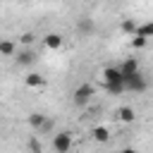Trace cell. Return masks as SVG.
<instances>
[{
    "label": "cell",
    "mask_w": 153,
    "mask_h": 153,
    "mask_svg": "<svg viewBox=\"0 0 153 153\" xmlns=\"http://www.w3.org/2000/svg\"><path fill=\"white\" fill-rule=\"evenodd\" d=\"M103 84H105V91L108 93H122V91H127V84H124V74H122V69H120V65L115 67V65H110V67H105L103 69Z\"/></svg>",
    "instance_id": "1"
},
{
    "label": "cell",
    "mask_w": 153,
    "mask_h": 153,
    "mask_svg": "<svg viewBox=\"0 0 153 153\" xmlns=\"http://www.w3.org/2000/svg\"><path fill=\"white\" fill-rule=\"evenodd\" d=\"M93 96H96V91H93L91 84H79V86L74 88V93H72V105H74V108H86Z\"/></svg>",
    "instance_id": "2"
},
{
    "label": "cell",
    "mask_w": 153,
    "mask_h": 153,
    "mask_svg": "<svg viewBox=\"0 0 153 153\" xmlns=\"http://www.w3.org/2000/svg\"><path fill=\"white\" fill-rule=\"evenodd\" d=\"M36 60H38V53H36L31 45H24V48H19V50L14 53V62H17L19 67H31Z\"/></svg>",
    "instance_id": "3"
},
{
    "label": "cell",
    "mask_w": 153,
    "mask_h": 153,
    "mask_svg": "<svg viewBox=\"0 0 153 153\" xmlns=\"http://www.w3.org/2000/svg\"><path fill=\"white\" fill-rule=\"evenodd\" d=\"M50 148L57 151V153H67L72 148V131H57V134H53Z\"/></svg>",
    "instance_id": "4"
},
{
    "label": "cell",
    "mask_w": 153,
    "mask_h": 153,
    "mask_svg": "<svg viewBox=\"0 0 153 153\" xmlns=\"http://www.w3.org/2000/svg\"><path fill=\"white\" fill-rule=\"evenodd\" d=\"M124 84H127V91H131V93H143V91L148 88V81H146V76H143L141 72L129 74V76L124 79Z\"/></svg>",
    "instance_id": "5"
},
{
    "label": "cell",
    "mask_w": 153,
    "mask_h": 153,
    "mask_svg": "<svg viewBox=\"0 0 153 153\" xmlns=\"http://www.w3.org/2000/svg\"><path fill=\"white\" fill-rule=\"evenodd\" d=\"M74 31H76L81 38L93 36V33H96V19H91V17H79V19L74 22Z\"/></svg>",
    "instance_id": "6"
},
{
    "label": "cell",
    "mask_w": 153,
    "mask_h": 153,
    "mask_svg": "<svg viewBox=\"0 0 153 153\" xmlns=\"http://www.w3.org/2000/svg\"><path fill=\"white\" fill-rule=\"evenodd\" d=\"M43 45H45L48 50H60V48L65 45V36H62V33H55V31H53V33H45V36H43Z\"/></svg>",
    "instance_id": "7"
},
{
    "label": "cell",
    "mask_w": 153,
    "mask_h": 153,
    "mask_svg": "<svg viewBox=\"0 0 153 153\" xmlns=\"http://www.w3.org/2000/svg\"><path fill=\"white\" fill-rule=\"evenodd\" d=\"M24 84H26L29 88H41V86H45V76L38 74V72H29V74L24 76Z\"/></svg>",
    "instance_id": "8"
},
{
    "label": "cell",
    "mask_w": 153,
    "mask_h": 153,
    "mask_svg": "<svg viewBox=\"0 0 153 153\" xmlns=\"http://www.w3.org/2000/svg\"><path fill=\"white\" fill-rule=\"evenodd\" d=\"M120 69H122V74H124V79H127L129 74L139 72V60H136V57H127V60L120 62Z\"/></svg>",
    "instance_id": "9"
},
{
    "label": "cell",
    "mask_w": 153,
    "mask_h": 153,
    "mask_svg": "<svg viewBox=\"0 0 153 153\" xmlns=\"http://www.w3.org/2000/svg\"><path fill=\"white\" fill-rule=\"evenodd\" d=\"M45 120H48V115H43V112H29V117H26V122H29V127L33 131H38L45 124Z\"/></svg>",
    "instance_id": "10"
},
{
    "label": "cell",
    "mask_w": 153,
    "mask_h": 153,
    "mask_svg": "<svg viewBox=\"0 0 153 153\" xmlns=\"http://www.w3.org/2000/svg\"><path fill=\"white\" fill-rule=\"evenodd\" d=\"M117 120L120 122H134L136 120V112H134V108H129V105H122V108H117Z\"/></svg>",
    "instance_id": "11"
},
{
    "label": "cell",
    "mask_w": 153,
    "mask_h": 153,
    "mask_svg": "<svg viewBox=\"0 0 153 153\" xmlns=\"http://www.w3.org/2000/svg\"><path fill=\"white\" fill-rule=\"evenodd\" d=\"M19 48L14 45V41L12 38H2V43H0V53L5 55V57H14V53H17Z\"/></svg>",
    "instance_id": "12"
},
{
    "label": "cell",
    "mask_w": 153,
    "mask_h": 153,
    "mask_svg": "<svg viewBox=\"0 0 153 153\" xmlns=\"http://www.w3.org/2000/svg\"><path fill=\"white\" fill-rule=\"evenodd\" d=\"M91 136H93V141H98V143H108V141H110V131H108V127H93Z\"/></svg>",
    "instance_id": "13"
},
{
    "label": "cell",
    "mask_w": 153,
    "mask_h": 153,
    "mask_svg": "<svg viewBox=\"0 0 153 153\" xmlns=\"http://www.w3.org/2000/svg\"><path fill=\"white\" fill-rule=\"evenodd\" d=\"M136 29H139V22H134V19H122L120 22V31L127 33V36H134Z\"/></svg>",
    "instance_id": "14"
},
{
    "label": "cell",
    "mask_w": 153,
    "mask_h": 153,
    "mask_svg": "<svg viewBox=\"0 0 153 153\" xmlns=\"http://www.w3.org/2000/svg\"><path fill=\"white\" fill-rule=\"evenodd\" d=\"M136 33L146 36V38H153V19H146V22H139V29Z\"/></svg>",
    "instance_id": "15"
},
{
    "label": "cell",
    "mask_w": 153,
    "mask_h": 153,
    "mask_svg": "<svg viewBox=\"0 0 153 153\" xmlns=\"http://www.w3.org/2000/svg\"><path fill=\"white\" fill-rule=\"evenodd\" d=\"M36 38H38L36 33L24 31V33H19V36H17V43H19V45H33V41H36Z\"/></svg>",
    "instance_id": "16"
},
{
    "label": "cell",
    "mask_w": 153,
    "mask_h": 153,
    "mask_svg": "<svg viewBox=\"0 0 153 153\" xmlns=\"http://www.w3.org/2000/svg\"><path fill=\"white\" fill-rule=\"evenodd\" d=\"M129 43H131V48H146V45H148V38L141 36V33H134Z\"/></svg>",
    "instance_id": "17"
},
{
    "label": "cell",
    "mask_w": 153,
    "mask_h": 153,
    "mask_svg": "<svg viewBox=\"0 0 153 153\" xmlns=\"http://www.w3.org/2000/svg\"><path fill=\"white\" fill-rule=\"evenodd\" d=\"M53 131H55V120H53V117H48V120H45V124H43L36 134H53Z\"/></svg>",
    "instance_id": "18"
},
{
    "label": "cell",
    "mask_w": 153,
    "mask_h": 153,
    "mask_svg": "<svg viewBox=\"0 0 153 153\" xmlns=\"http://www.w3.org/2000/svg\"><path fill=\"white\" fill-rule=\"evenodd\" d=\"M26 148H29L31 153H41V151H43V143H41L36 136H31V139H29V143H26Z\"/></svg>",
    "instance_id": "19"
}]
</instances>
